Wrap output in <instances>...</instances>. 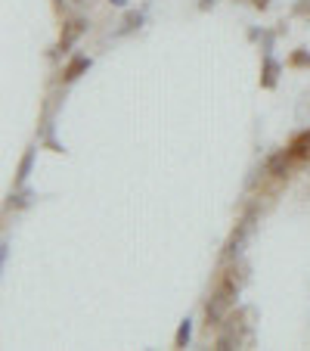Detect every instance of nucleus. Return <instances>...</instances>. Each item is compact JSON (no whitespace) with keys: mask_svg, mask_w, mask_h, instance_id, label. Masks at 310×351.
I'll return each instance as SVG.
<instances>
[{"mask_svg":"<svg viewBox=\"0 0 310 351\" xmlns=\"http://www.w3.org/2000/svg\"><path fill=\"white\" fill-rule=\"evenodd\" d=\"M190 339H192V320L186 317V320H180V330H177V336H174V345H177V348H186Z\"/></svg>","mask_w":310,"mask_h":351,"instance_id":"9","label":"nucleus"},{"mask_svg":"<svg viewBox=\"0 0 310 351\" xmlns=\"http://www.w3.org/2000/svg\"><path fill=\"white\" fill-rule=\"evenodd\" d=\"M53 3H56V7H62V0H53Z\"/></svg>","mask_w":310,"mask_h":351,"instance_id":"15","label":"nucleus"},{"mask_svg":"<svg viewBox=\"0 0 310 351\" xmlns=\"http://www.w3.org/2000/svg\"><path fill=\"white\" fill-rule=\"evenodd\" d=\"M84 32H87V19H68L66 25H62V34H60V50H68Z\"/></svg>","mask_w":310,"mask_h":351,"instance_id":"4","label":"nucleus"},{"mask_svg":"<svg viewBox=\"0 0 310 351\" xmlns=\"http://www.w3.org/2000/svg\"><path fill=\"white\" fill-rule=\"evenodd\" d=\"M140 25H143V13H127L125 22H121V28L115 34H127V32H133V28H140Z\"/></svg>","mask_w":310,"mask_h":351,"instance_id":"10","label":"nucleus"},{"mask_svg":"<svg viewBox=\"0 0 310 351\" xmlns=\"http://www.w3.org/2000/svg\"><path fill=\"white\" fill-rule=\"evenodd\" d=\"M87 69H90V60H87V56H75V60L66 66V72H62V78H66V81H75V78H78V75H84Z\"/></svg>","mask_w":310,"mask_h":351,"instance_id":"7","label":"nucleus"},{"mask_svg":"<svg viewBox=\"0 0 310 351\" xmlns=\"http://www.w3.org/2000/svg\"><path fill=\"white\" fill-rule=\"evenodd\" d=\"M251 320H255V308H242L227 320L224 332L218 336V348H233V345L251 342Z\"/></svg>","mask_w":310,"mask_h":351,"instance_id":"2","label":"nucleus"},{"mask_svg":"<svg viewBox=\"0 0 310 351\" xmlns=\"http://www.w3.org/2000/svg\"><path fill=\"white\" fill-rule=\"evenodd\" d=\"M72 3H90V0H72Z\"/></svg>","mask_w":310,"mask_h":351,"instance_id":"14","label":"nucleus"},{"mask_svg":"<svg viewBox=\"0 0 310 351\" xmlns=\"http://www.w3.org/2000/svg\"><path fill=\"white\" fill-rule=\"evenodd\" d=\"M251 230H255V212H248V215H245V218L236 224V230H233L230 243H227V249H224V258H239V252H242L245 239L251 237Z\"/></svg>","mask_w":310,"mask_h":351,"instance_id":"3","label":"nucleus"},{"mask_svg":"<svg viewBox=\"0 0 310 351\" xmlns=\"http://www.w3.org/2000/svg\"><path fill=\"white\" fill-rule=\"evenodd\" d=\"M292 62H295V66H310V56L307 53H295L292 56Z\"/></svg>","mask_w":310,"mask_h":351,"instance_id":"11","label":"nucleus"},{"mask_svg":"<svg viewBox=\"0 0 310 351\" xmlns=\"http://www.w3.org/2000/svg\"><path fill=\"white\" fill-rule=\"evenodd\" d=\"M109 3H112V7H125L127 0H109Z\"/></svg>","mask_w":310,"mask_h":351,"instance_id":"13","label":"nucleus"},{"mask_svg":"<svg viewBox=\"0 0 310 351\" xmlns=\"http://www.w3.org/2000/svg\"><path fill=\"white\" fill-rule=\"evenodd\" d=\"M251 3H255L257 10H267V7H270V0H251Z\"/></svg>","mask_w":310,"mask_h":351,"instance_id":"12","label":"nucleus"},{"mask_svg":"<svg viewBox=\"0 0 310 351\" xmlns=\"http://www.w3.org/2000/svg\"><path fill=\"white\" fill-rule=\"evenodd\" d=\"M276 78H279V62L273 60V56H267V62H264V72H261V87H276Z\"/></svg>","mask_w":310,"mask_h":351,"instance_id":"6","label":"nucleus"},{"mask_svg":"<svg viewBox=\"0 0 310 351\" xmlns=\"http://www.w3.org/2000/svg\"><path fill=\"white\" fill-rule=\"evenodd\" d=\"M31 165H34V149H25V156H22V162H19V174H16V184H25L28 174H31Z\"/></svg>","mask_w":310,"mask_h":351,"instance_id":"8","label":"nucleus"},{"mask_svg":"<svg viewBox=\"0 0 310 351\" xmlns=\"http://www.w3.org/2000/svg\"><path fill=\"white\" fill-rule=\"evenodd\" d=\"M245 280H248V265H242V261H236V265L224 274L220 286L214 289L211 302H208V308H205L208 330H211V326H220L224 317H230V311H233V305H236V298H239V292H242Z\"/></svg>","mask_w":310,"mask_h":351,"instance_id":"1","label":"nucleus"},{"mask_svg":"<svg viewBox=\"0 0 310 351\" xmlns=\"http://www.w3.org/2000/svg\"><path fill=\"white\" fill-rule=\"evenodd\" d=\"M289 156L295 162H310V128H307V131H301L289 143Z\"/></svg>","mask_w":310,"mask_h":351,"instance_id":"5","label":"nucleus"}]
</instances>
